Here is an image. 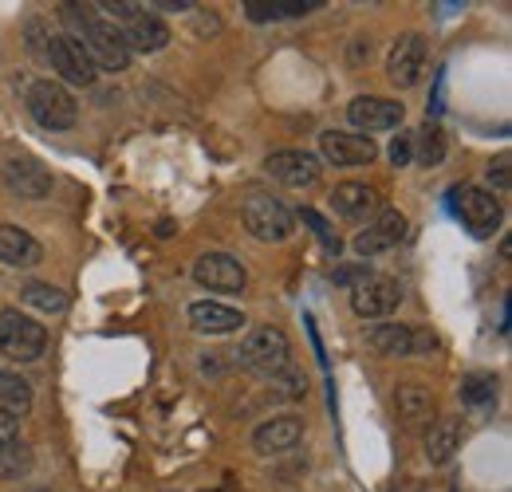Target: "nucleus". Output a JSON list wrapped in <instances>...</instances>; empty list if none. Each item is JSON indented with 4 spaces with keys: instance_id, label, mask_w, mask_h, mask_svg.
Instances as JSON below:
<instances>
[{
    "instance_id": "nucleus-1",
    "label": "nucleus",
    "mask_w": 512,
    "mask_h": 492,
    "mask_svg": "<svg viewBox=\"0 0 512 492\" xmlns=\"http://www.w3.org/2000/svg\"><path fill=\"white\" fill-rule=\"evenodd\" d=\"M64 20L79 32L75 40L83 44V52L91 56L95 67H107V71H123L130 63V48L119 32V24L111 20H99L91 8L83 4H64Z\"/></svg>"
},
{
    "instance_id": "nucleus-2",
    "label": "nucleus",
    "mask_w": 512,
    "mask_h": 492,
    "mask_svg": "<svg viewBox=\"0 0 512 492\" xmlns=\"http://www.w3.org/2000/svg\"><path fill=\"white\" fill-rule=\"evenodd\" d=\"M237 363L260 378H280L292 370V343L280 327H253L237 351Z\"/></svg>"
},
{
    "instance_id": "nucleus-3",
    "label": "nucleus",
    "mask_w": 512,
    "mask_h": 492,
    "mask_svg": "<svg viewBox=\"0 0 512 492\" xmlns=\"http://www.w3.org/2000/svg\"><path fill=\"white\" fill-rule=\"evenodd\" d=\"M99 8H107L111 12V24L119 20L123 28V40H127L130 52H162L166 44H170V28L154 16V12H146L142 4H130V0H115V4H99Z\"/></svg>"
},
{
    "instance_id": "nucleus-4",
    "label": "nucleus",
    "mask_w": 512,
    "mask_h": 492,
    "mask_svg": "<svg viewBox=\"0 0 512 492\" xmlns=\"http://www.w3.org/2000/svg\"><path fill=\"white\" fill-rule=\"evenodd\" d=\"M48 351V331L16 308L0 311V355L12 363H36Z\"/></svg>"
},
{
    "instance_id": "nucleus-5",
    "label": "nucleus",
    "mask_w": 512,
    "mask_h": 492,
    "mask_svg": "<svg viewBox=\"0 0 512 492\" xmlns=\"http://www.w3.org/2000/svg\"><path fill=\"white\" fill-rule=\"evenodd\" d=\"M28 115L44 126V130H67V126H75V119H79V107H75V99H71L67 87L52 83V79H36L28 87Z\"/></svg>"
},
{
    "instance_id": "nucleus-6",
    "label": "nucleus",
    "mask_w": 512,
    "mask_h": 492,
    "mask_svg": "<svg viewBox=\"0 0 512 492\" xmlns=\"http://www.w3.org/2000/svg\"><path fill=\"white\" fill-rule=\"evenodd\" d=\"M453 213L461 217V225L473 237H493L501 225V201L493 197V189H481V185H457L453 189Z\"/></svg>"
},
{
    "instance_id": "nucleus-7",
    "label": "nucleus",
    "mask_w": 512,
    "mask_h": 492,
    "mask_svg": "<svg viewBox=\"0 0 512 492\" xmlns=\"http://www.w3.org/2000/svg\"><path fill=\"white\" fill-rule=\"evenodd\" d=\"M241 217H245V229L253 233L256 241H264V245H280V241L292 237V213L276 197H268V193H253L241 205Z\"/></svg>"
},
{
    "instance_id": "nucleus-8",
    "label": "nucleus",
    "mask_w": 512,
    "mask_h": 492,
    "mask_svg": "<svg viewBox=\"0 0 512 492\" xmlns=\"http://www.w3.org/2000/svg\"><path fill=\"white\" fill-rule=\"evenodd\" d=\"M193 280H197L201 288H209V292L241 296L245 284H249V272H245V264H241L237 256H229V252H205V256H197V264H193Z\"/></svg>"
},
{
    "instance_id": "nucleus-9",
    "label": "nucleus",
    "mask_w": 512,
    "mask_h": 492,
    "mask_svg": "<svg viewBox=\"0 0 512 492\" xmlns=\"http://www.w3.org/2000/svg\"><path fill=\"white\" fill-rule=\"evenodd\" d=\"M44 60L52 63V71H60V79L75 83V87H91L99 67L91 63V56L83 52V44L75 36H52L44 48Z\"/></svg>"
},
{
    "instance_id": "nucleus-10",
    "label": "nucleus",
    "mask_w": 512,
    "mask_h": 492,
    "mask_svg": "<svg viewBox=\"0 0 512 492\" xmlns=\"http://www.w3.org/2000/svg\"><path fill=\"white\" fill-rule=\"evenodd\" d=\"M320 154L331 162V166H347V170H355V166H371V162H375V154H379V146H375V138H367V134H351V130H323Z\"/></svg>"
},
{
    "instance_id": "nucleus-11",
    "label": "nucleus",
    "mask_w": 512,
    "mask_h": 492,
    "mask_svg": "<svg viewBox=\"0 0 512 492\" xmlns=\"http://www.w3.org/2000/svg\"><path fill=\"white\" fill-rule=\"evenodd\" d=\"M402 304V284L390 276H367L351 288V308L359 319H383Z\"/></svg>"
},
{
    "instance_id": "nucleus-12",
    "label": "nucleus",
    "mask_w": 512,
    "mask_h": 492,
    "mask_svg": "<svg viewBox=\"0 0 512 492\" xmlns=\"http://www.w3.org/2000/svg\"><path fill=\"white\" fill-rule=\"evenodd\" d=\"M422 67H426V40H422L418 32L398 36L394 48H390V56H386V75H390V83L406 91V87H414V83L422 79Z\"/></svg>"
},
{
    "instance_id": "nucleus-13",
    "label": "nucleus",
    "mask_w": 512,
    "mask_h": 492,
    "mask_svg": "<svg viewBox=\"0 0 512 492\" xmlns=\"http://www.w3.org/2000/svg\"><path fill=\"white\" fill-rule=\"evenodd\" d=\"M347 119H351V126H355V130H363V134L371 138V134H379V130H394V126H402L406 111H402V103H394V99L359 95V99H351Z\"/></svg>"
},
{
    "instance_id": "nucleus-14",
    "label": "nucleus",
    "mask_w": 512,
    "mask_h": 492,
    "mask_svg": "<svg viewBox=\"0 0 512 492\" xmlns=\"http://www.w3.org/2000/svg\"><path fill=\"white\" fill-rule=\"evenodd\" d=\"M264 170L276 178V182L292 185V189H304V185L320 182V158L308 154V150H276L264 158Z\"/></svg>"
},
{
    "instance_id": "nucleus-15",
    "label": "nucleus",
    "mask_w": 512,
    "mask_h": 492,
    "mask_svg": "<svg viewBox=\"0 0 512 492\" xmlns=\"http://www.w3.org/2000/svg\"><path fill=\"white\" fill-rule=\"evenodd\" d=\"M406 241V217L398 213V209H383L359 237H355V252L363 256V260H371V256H379L386 248L402 245Z\"/></svg>"
},
{
    "instance_id": "nucleus-16",
    "label": "nucleus",
    "mask_w": 512,
    "mask_h": 492,
    "mask_svg": "<svg viewBox=\"0 0 512 492\" xmlns=\"http://www.w3.org/2000/svg\"><path fill=\"white\" fill-rule=\"evenodd\" d=\"M4 185H8V193L24 197V201H44L52 193V174L36 158H12L4 166Z\"/></svg>"
},
{
    "instance_id": "nucleus-17",
    "label": "nucleus",
    "mask_w": 512,
    "mask_h": 492,
    "mask_svg": "<svg viewBox=\"0 0 512 492\" xmlns=\"http://www.w3.org/2000/svg\"><path fill=\"white\" fill-rule=\"evenodd\" d=\"M300 437H304V422H300L296 414H276V418H268V422L256 426L253 449L256 453H264V457H272V453H288V449H296Z\"/></svg>"
},
{
    "instance_id": "nucleus-18",
    "label": "nucleus",
    "mask_w": 512,
    "mask_h": 492,
    "mask_svg": "<svg viewBox=\"0 0 512 492\" xmlns=\"http://www.w3.org/2000/svg\"><path fill=\"white\" fill-rule=\"evenodd\" d=\"M40 256H44V248H40V241L28 229L0 225V264H8V268H32V264H40Z\"/></svg>"
},
{
    "instance_id": "nucleus-19",
    "label": "nucleus",
    "mask_w": 512,
    "mask_h": 492,
    "mask_svg": "<svg viewBox=\"0 0 512 492\" xmlns=\"http://www.w3.org/2000/svg\"><path fill=\"white\" fill-rule=\"evenodd\" d=\"M394 402H398V418H402L406 426H434V418H438L434 394H430L426 386H418V382H406V386H398Z\"/></svg>"
},
{
    "instance_id": "nucleus-20",
    "label": "nucleus",
    "mask_w": 512,
    "mask_h": 492,
    "mask_svg": "<svg viewBox=\"0 0 512 492\" xmlns=\"http://www.w3.org/2000/svg\"><path fill=\"white\" fill-rule=\"evenodd\" d=\"M331 205H335L339 217H347V221H363V217H371V213L379 209V193L363 182H343V185H335Z\"/></svg>"
},
{
    "instance_id": "nucleus-21",
    "label": "nucleus",
    "mask_w": 512,
    "mask_h": 492,
    "mask_svg": "<svg viewBox=\"0 0 512 492\" xmlns=\"http://www.w3.org/2000/svg\"><path fill=\"white\" fill-rule=\"evenodd\" d=\"M190 323L201 335H229L245 323V315L225 308V304H213V300H197V304H190Z\"/></svg>"
},
{
    "instance_id": "nucleus-22",
    "label": "nucleus",
    "mask_w": 512,
    "mask_h": 492,
    "mask_svg": "<svg viewBox=\"0 0 512 492\" xmlns=\"http://www.w3.org/2000/svg\"><path fill=\"white\" fill-rule=\"evenodd\" d=\"M367 343L386 355V359H406V355H414V331L406 327V323H379V327H371L367 331Z\"/></svg>"
},
{
    "instance_id": "nucleus-23",
    "label": "nucleus",
    "mask_w": 512,
    "mask_h": 492,
    "mask_svg": "<svg viewBox=\"0 0 512 492\" xmlns=\"http://www.w3.org/2000/svg\"><path fill=\"white\" fill-rule=\"evenodd\" d=\"M28 410H32V386L20 374L0 370V414H8V418L20 422Z\"/></svg>"
},
{
    "instance_id": "nucleus-24",
    "label": "nucleus",
    "mask_w": 512,
    "mask_h": 492,
    "mask_svg": "<svg viewBox=\"0 0 512 492\" xmlns=\"http://www.w3.org/2000/svg\"><path fill=\"white\" fill-rule=\"evenodd\" d=\"M320 0H245L249 20L264 24V20H284V16H308L316 12Z\"/></svg>"
},
{
    "instance_id": "nucleus-25",
    "label": "nucleus",
    "mask_w": 512,
    "mask_h": 492,
    "mask_svg": "<svg viewBox=\"0 0 512 492\" xmlns=\"http://www.w3.org/2000/svg\"><path fill=\"white\" fill-rule=\"evenodd\" d=\"M457 445H461L457 426L453 422H434L430 433H426V457H430V465H449L453 453H457Z\"/></svg>"
},
{
    "instance_id": "nucleus-26",
    "label": "nucleus",
    "mask_w": 512,
    "mask_h": 492,
    "mask_svg": "<svg viewBox=\"0 0 512 492\" xmlns=\"http://www.w3.org/2000/svg\"><path fill=\"white\" fill-rule=\"evenodd\" d=\"M461 402H465V406H477V410L493 406V402H497V378H493V374H481V370L465 374V378H461Z\"/></svg>"
},
{
    "instance_id": "nucleus-27",
    "label": "nucleus",
    "mask_w": 512,
    "mask_h": 492,
    "mask_svg": "<svg viewBox=\"0 0 512 492\" xmlns=\"http://www.w3.org/2000/svg\"><path fill=\"white\" fill-rule=\"evenodd\" d=\"M414 158H418L422 166H438V162L446 158V138H442L438 126H422V130L414 134Z\"/></svg>"
},
{
    "instance_id": "nucleus-28",
    "label": "nucleus",
    "mask_w": 512,
    "mask_h": 492,
    "mask_svg": "<svg viewBox=\"0 0 512 492\" xmlns=\"http://www.w3.org/2000/svg\"><path fill=\"white\" fill-rule=\"evenodd\" d=\"M24 304L36 311H48V315H60V311H67V296L52 284H28L24 288Z\"/></svg>"
},
{
    "instance_id": "nucleus-29",
    "label": "nucleus",
    "mask_w": 512,
    "mask_h": 492,
    "mask_svg": "<svg viewBox=\"0 0 512 492\" xmlns=\"http://www.w3.org/2000/svg\"><path fill=\"white\" fill-rule=\"evenodd\" d=\"M32 469V453H28V445L16 437V441H8V445H0V473H8V477H20V473H28Z\"/></svg>"
},
{
    "instance_id": "nucleus-30",
    "label": "nucleus",
    "mask_w": 512,
    "mask_h": 492,
    "mask_svg": "<svg viewBox=\"0 0 512 492\" xmlns=\"http://www.w3.org/2000/svg\"><path fill=\"white\" fill-rule=\"evenodd\" d=\"M300 217H304V225H312V233H316L323 245H327V252H335V256H339V248H343V245H339V237L327 229V221H323L320 213H316V209H304Z\"/></svg>"
},
{
    "instance_id": "nucleus-31",
    "label": "nucleus",
    "mask_w": 512,
    "mask_h": 492,
    "mask_svg": "<svg viewBox=\"0 0 512 492\" xmlns=\"http://www.w3.org/2000/svg\"><path fill=\"white\" fill-rule=\"evenodd\" d=\"M390 162H394V166H410V162H414V134H398V138H394Z\"/></svg>"
},
{
    "instance_id": "nucleus-32",
    "label": "nucleus",
    "mask_w": 512,
    "mask_h": 492,
    "mask_svg": "<svg viewBox=\"0 0 512 492\" xmlns=\"http://www.w3.org/2000/svg\"><path fill=\"white\" fill-rule=\"evenodd\" d=\"M489 182L497 185V189H501V193H505V189H509V154H501V158H497V162H493V166H489Z\"/></svg>"
},
{
    "instance_id": "nucleus-33",
    "label": "nucleus",
    "mask_w": 512,
    "mask_h": 492,
    "mask_svg": "<svg viewBox=\"0 0 512 492\" xmlns=\"http://www.w3.org/2000/svg\"><path fill=\"white\" fill-rule=\"evenodd\" d=\"M16 418H8V414H0V445H8V441H16Z\"/></svg>"
},
{
    "instance_id": "nucleus-34",
    "label": "nucleus",
    "mask_w": 512,
    "mask_h": 492,
    "mask_svg": "<svg viewBox=\"0 0 512 492\" xmlns=\"http://www.w3.org/2000/svg\"><path fill=\"white\" fill-rule=\"evenodd\" d=\"M154 8H166V12H186V8H193L190 0H158Z\"/></svg>"
}]
</instances>
